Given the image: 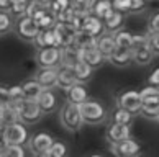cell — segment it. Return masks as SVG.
I'll use <instances>...</instances> for the list:
<instances>
[{"instance_id":"1","label":"cell","mask_w":159,"mask_h":157,"mask_svg":"<svg viewBox=\"0 0 159 157\" xmlns=\"http://www.w3.org/2000/svg\"><path fill=\"white\" fill-rule=\"evenodd\" d=\"M59 121L62 128L69 133H77L80 131L82 124L84 123V118H82V111H80V105H74L70 102H66L61 107L59 111Z\"/></svg>"},{"instance_id":"2","label":"cell","mask_w":159,"mask_h":157,"mask_svg":"<svg viewBox=\"0 0 159 157\" xmlns=\"http://www.w3.org/2000/svg\"><path fill=\"white\" fill-rule=\"evenodd\" d=\"M80 111H82V118H84L85 124L90 126H97L102 124L103 121H107L108 118V111L105 108V105L98 100H87L80 105Z\"/></svg>"},{"instance_id":"3","label":"cell","mask_w":159,"mask_h":157,"mask_svg":"<svg viewBox=\"0 0 159 157\" xmlns=\"http://www.w3.org/2000/svg\"><path fill=\"white\" fill-rule=\"evenodd\" d=\"M139 92H141V97H143L141 115L146 116V118L156 120L159 115V89L154 85H146Z\"/></svg>"},{"instance_id":"4","label":"cell","mask_w":159,"mask_h":157,"mask_svg":"<svg viewBox=\"0 0 159 157\" xmlns=\"http://www.w3.org/2000/svg\"><path fill=\"white\" fill-rule=\"evenodd\" d=\"M30 137L31 136L28 134L26 124L21 123V121L2 128V141H3V144H20V146H23V144H28Z\"/></svg>"},{"instance_id":"5","label":"cell","mask_w":159,"mask_h":157,"mask_svg":"<svg viewBox=\"0 0 159 157\" xmlns=\"http://www.w3.org/2000/svg\"><path fill=\"white\" fill-rule=\"evenodd\" d=\"M15 31H16V36L23 41H34V38L39 34L41 28L36 21H34L33 16L30 15H25L21 18H16L15 23Z\"/></svg>"},{"instance_id":"6","label":"cell","mask_w":159,"mask_h":157,"mask_svg":"<svg viewBox=\"0 0 159 157\" xmlns=\"http://www.w3.org/2000/svg\"><path fill=\"white\" fill-rule=\"evenodd\" d=\"M18 105V115L20 121L25 124H36L38 121L43 118V110L39 108L38 102H30V100H21L16 102Z\"/></svg>"},{"instance_id":"7","label":"cell","mask_w":159,"mask_h":157,"mask_svg":"<svg viewBox=\"0 0 159 157\" xmlns=\"http://www.w3.org/2000/svg\"><path fill=\"white\" fill-rule=\"evenodd\" d=\"M116 107H121L131 111L133 115H141V110H143V97H141V92L136 90H126L116 97Z\"/></svg>"},{"instance_id":"8","label":"cell","mask_w":159,"mask_h":157,"mask_svg":"<svg viewBox=\"0 0 159 157\" xmlns=\"http://www.w3.org/2000/svg\"><path fill=\"white\" fill-rule=\"evenodd\" d=\"M110 150L115 157H139L143 152V147L136 139L128 137L125 141L110 144Z\"/></svg>"},{"instance_id":"9","label":"cell","mask_w":159,"mask_h":157,"mask_svg":"<svg viewBox=\"0 0 159 157\" xmlns=\"http://www.w3.org/2000/svg\"><path fill=\"white\" fill-rule=\"evenodd\" d=\"M61 49L59 48H43L36 51V56H34V61L39 67H59L61 66Z\"/></svg>"},{"instance_id":"10","label":"cell","mask_w":159,"mask_h":157,"mask_svg":"<svg viewBox=\"0 0 159 157\" xmlns=\"http://www.w3.org/2000/svg\"><path fill=\"white\" fill-rule=\"evenodd\" d=\"M56 141L52 139L51 134L44 131H39V133H34V134L30 137V141H28V147L33 154H44V152H49L52 144Z\"/></svg>"},{"instance_id":"11","label":"cell","mask_w":159,"mask_h":157,"mask_svg":"<svg viewBox=\"0 0 159 157\" xmlns=\"http://www.w3.org/2000/svg\"><path fill=\"white\" fill-rule=\"evenodd\" d=\"M57 69L59 67H38L33 79L44 90H52L54 87H57Z\"/></svg>"},{"instance_id":"12","label":"cell","mask_w":159,"mask_h":157,"mask_svg":"<svg viewBox=\"0 0 159 157\" xmlns=\"http://www.w3.org/2000/svg\"><path fill=\"white\" fill-rule=\"evenodd\" d=\"M18 121H20V115H18V105H16V102L2 100V107H0V123H2V128L18 123Z\"/></svg>"},{"instance_id":"13","label":"cell","mask_w":159,"mask_h":157,"mask_svg":"<svg viewBox=\"0 0 159 157\" xmlns=\"http://www.w3.org/2000/svg\"><path fill=\"white\" fill-rule=\"evenodd\" d=\"M82 31L90 34L93 38H100L102 34L107 31L105 30V25H103V20H100L98 16L95 15H87L84 16V25H82Z\"/></svg>"},{"instance_id":"14","label":"cell","mask_w":159,"mask_h":157,"mask_svg":"<svg viewBox=\"0 0 159 157\" xmlns=\"http://www.w3.org/2000/svg\"><path fill=\"white\" fill-rule=\"evenodd\" d=\"M75 84H79V80L74 69L69 66H59V69H57V87L67 92Z\"/></svg>"},{"instance_id":"15","label":"cell","mask_w":159,"mask_h":157,"mask_svg":"<svg viewBox=\"0 0 159 157\" xmlns=\"http://www.w3.org/2000/svg\"><path fill=\"white\" fill-rule=\"evenodd\" d=\"M97 49L102 52L108 61V57L118 49V44H116V39H115V33L105 31L100 38H97Z\"/></svg>"},{"instance_id":"16","label":"cell","mask_w":159,"mask_h":157,"mask_svg":"<svg viewBox=\"0 0 159 157\" xmlns=\"http://www.w3.org/2000/svg\"><path fill=\"white\" fill-rule=\"evenodd\" d=\"M131 137V126L126 124H118V123H111L107 129V139L110 144L113 142H120L125 139Z\"/></svg>"},{"instance_id":"17","label":"cell","mask_w":159,"mask_h":157,"mask_svg":"<svg viewBox=\"0 0 159 157\" xmlns=\"http://www.w3.org/2000/svg\"><path fill=\"white\" fill-rule=\"evenodd\" d=\"M87 100H89V90L84 84H75L66 92V102H70L74 105H82Z\"/></svg>"},{"instance_id":"18","label":"cell","mask_w":159,"mask_h":157,"mask_svg":"<svg viewBox=\"0 0 159 157\" xmlns=\"http://www.w3.org/2000/svg\"><path fill=\"white\" fill-rule=\"evenodd\" d=\"M107 62H110L111 66H115V67H128L129 64H133V49L118 48L108 57Z\"/></svg>"},{"instance_id":"19","label":"cell","mask_w":159,"mask_h":157,"mask_svg":"<svg viewBox=\"0 0 159 157\" xmlns=\"http://www.w3.org/2000/svg\"><path fill=\"white\" fill-rule=\"evenodd\" d=\"M61 66H69V67H74L79 61H82V49H79L75 44H70L67 48H62L61 49Z\"/></svg>"},{"instance_id":"20","label":"cell","mask_w":159,"mask_h":157,"mask_svg":"<svg viewBox=\"0 0 159 157\" xmlns=\"http://www.w3.org/2000/svg\"><path fill=\"white\" fill-rule=\"evenodd\" d=\"M21 89H23V97H25V100H30V102H38L39 95L43 94V90H44L33 77L26 79L25 82H21Z\"/></svg>"},{"instance_id":"21","label":"cell","mask_w":159,"mask_h":157,"mask_svg":"<svg viewBox=\"0 0 159 157\" xmlns=\"http://www.w3.org/2000/svg\"><path fill=\"white\" fill-rule=\"evenodd\" d=\"M38 105H39V108L43 110L44 115L54 113L56 108H57V97L54 95L52 90H43V94L38 98Z\"/></svg>"},{"instance_id":"22","label":"cell","mask_w":159,"mask_h":157,"mask_svg":"<svg viewBox=\"0 0 159 157\" xmlns=\"http://www.w3.org/2000/svg\"><path fill=\"white\" fill-rule=\"evenodd\" d=\"M154 56H156V54L152 52V49H151L149 44L133 49V62L136 64V66H141V67L151 64L152 59H154Z\"/></svg>"},{"instance_id":"23","label":"cell","mask_w":159,"mask_h":157,"mask_svg":"<svg viewBox=\"0 0 159 157\" xmlns=\"http://www.w3.org/2000/svg\"><path fill=\"white\" fill-rule=\"evenodd\" d=\"M82 61L87 62L92 69H98V67L103 66V62H107V57H105L97 48H92V49L82 51Z\"/></svg>"},{"instance_id":"24","label":"cell","mask_w":159,"mask_h":157,"mask_svg":"<svg viewBox=\"0 0 159 157\" xmlns=\"http://www.w3.org/2000/svg\"><path fill=\"white\" fill-rule=\"evenodd\" d=\"M134 116L131 111H128V110L121 108V107H115L111 110L110 113V120L111 123H118V124H126V126H131L133 121H134Z\"/></svg>"},{"instance_id":"25","label":"cell","mask_w":159,"mask_h":157,"mask_svg":"<svg viewBox=\"0 0 159 157\" xmlns=\"http://www.w3.org/2000/svg\"><path fill=\"white\" fill-rule=\"evenodd\" d=\"M123 21H125V13H120V11H111V13L103 20V25H105V30L108 33H116L118 30H121L123 26Z\"/></svg>"},{"instance_id":"26","label":"cell","mask_w":159,"mask_h":157,"mask_svg":"<svg viewBox=\"0 0 159 157\" xmlns=\"http://www.w3.org/2000/svg\"><path fill=\"white\" fill-rule=\"evenodd\" d=\"M111 11H113V3H111V0H93L92 15L98 16L100 20H105Z\"/></svg>"},{"instance_id":"27","label":"cell","mask_w":159,"mask_h":157,"mask_svg":"<svg viewBox=\"0 0 159 157\" xmlns=\"http://www.w3.org/2000/svg\"><path fill=\"white\" fill-rule=\"evenodd\" d=\"M74 44L77 46L79 49H82V51L92 49V48H97V38H93V36H90V34H87L84 31H79L77 36H75Z\"/></svg>"},{"instance_id":"28","label":"cell","mask_w":159,"mask_h":157,"mask_svg":"<svg viewBox=\"0 0 159 157\" xmlns=\"http://www.w3.org/2000/svg\"><path fill=\"white\" fill-rule=\"evenodd\" d=\"M72 69H74L75 75H77L79 84H85V82H89V79L92 77V71H93V69H92L87 62H84V61H79V62L72 67Z\"/></svg>"},{"instance_id":"29","label":"cell","mask_w":159,"mask_h":157,"mask_svg":"<svg viewBox=\"0 0 159 157\" xmlns=\"http://www.w3.org/2000/svg\"><path fill=\"white\" fill-rule=\"evenodd\" d=\"M93 0H70V7L75 11V15H90L92 13Z\"/></svg>"},{"instance_id":"30","label":"cell","mask_w":159,"mask_h":157,"mask_svg":"<svg viewBox=\"0 0 159 157\" xmlns=\"http://www.w3.org/2000/svg\"><path fill=\"white\" fill-rule=\"evenodd\" d=\"M115 39H116L118 48L131 49V46H133V33H129L128 30H118L115 33Z\"/></svg>"},{"instance_id":"31","label":"cell","mask_w":159,"mask_h":157,"mask_svg":"<svg viewBox=\"0 0 159 157\" xmlns=\"http://www.w3.org/2000/svg\"><path fill=\"white\" fill-rule=\"evenodd\" d=\"M2 157H26V150L20 144H3Z\"/></svg>"},{"instance_id":"32","label":"cell","mask_w":159,"mask_h":157,"mask_svg":"<svg viewBox=\"0 0 159 157\" xmlns=\"http://www.w3.org/2000/svg\"><path fill=\"white\" fill-rule=\"evenodd\" d=\"M11 30H15V21L11 18L10 11H0V34H8Z\"/></svg>"},{"instance_id":"33","label":"cell","mask_w":159,"mask_h":157,"mask_svg":"<svg viewBox=\"0 0 159 157\" xmlns=\"http://www.w3.org/2000/svg\"><path fill=\"white\" fill-rule=\"evenodd\" d=\"M28 3H30V0H13L11 8H10V13L13 16H16V18L25 16L26 10H28Z\"/></svg>"},{"instance_id":"34","label":"cell","mask_w":159,"mask_h":157,"mask_svg":"<svg viewBox=\"0 0 159 157\" xmlns=\"http://www.w3.org/2000/svg\"><path fill=\"white\" fill-rule=\"evenodd\" d=\"M148 8V0H128V13H143Z\"/></svg>"},{"instance_id":"35","label":"cell","mask_w":159,"mask_h":157,"mask_svg":"<svg viewBox=\"0 0 159 157\" xmlns=\"http://www.w3.org/2000/svg\"><path fill=\"white\" fill-rule=\"evenodd\" d=\"M49 154H51V157H67L69 155V149H67V146L62 141H56L54 144H52Z\"/></svg>"},{"instance_id":"36","label":"cell","mask_w":159,"mask_h":157,"mask_svg":"<svg viewBox=\"0 0 159 157\" xmlns=\"http://www.w3.org/2000/svg\"><path fill=\"white\" fill-rule=\"evenodd\" d=\"M48 7H49V10H51L54 15H59L61 11L67 10V8L70 7V0H52Z\"/></svg>"},{"instance_id":"37","label":"cell","mask_w":159,"mask_h":157,"mask_svg":"<svg viewBox=\"0 0 159 157\" xmlns=\"http://www.w3.org/2000/svg\"><path fill=\"white\" fill-rule=\"evenodd\" d=\"M7 100H11V102H21L25 100L23 97V89H21V84L20 85H11L8 89V98Z\"/></svg>"},{"instance_id":"38","label":"cell","mask_w":159,"mask_h":157,"mask_svg":"<svg viewBox=\"0 0 159 157\" xmlns=\"http://www.w3.org/2000/svg\"><path fill=\"white\" fill-rule=\"evenodd\" d=\"M146 44H149L148 33H136V34H133V46H131V49L141 48V46H146Z\"/></svg>"},{"instance_id":"39","label":"cell","mask_w":159,"mask_h":157,"mask_svg":"<svg viewBox=\"0 0 159 157\" xmlns=\"http://www.w3.org/2000/svg\"><path fill=\"white\" fill-rule=\"evenodd\" d=\"M148 33H159V11L152 13L148 20Z\"/></svg>"},{"instance_id":"40","label":"cell","mask_w":159,"mask_h":157,"mask_svg":"<svg viewBox=\"0 0 159 157\" xmlns=\"http://www.w3.org/2000/svg\"><path fill=\"white\" fill-rule=\"evenodd\" d=\"M148 38H149V46L152 52L159 56V33H148Z\"/></svg>"},{"instance_id":"41","label":"cell","mask_w":159,"mask_h":157,"mask_svg":"<svg viewBox=\"0 0 159 157\" xmlns=\"http://www.w3.org/2000/svg\"><path fill=\"white\" fill-rule=\"evenodd\" d=\"M33 46L36 48V51H38V49H43V48H49L48 43H46V38H44V31H43V30H41V31H39V34H38L36 38H34Z\"/></svg>"},{"instance_id":"42","label":"cell","mask_w":159,"mask_h":157,"mask_svg":"<svg viewBox=\"0 0 159 157\" xmlns=\"http://www.w3.org/2000/svg\"><path fill=\"white\" fill-rule=\"evenodd\" d=\"M113 3V10L120 11V13H128V0H111Z\"/></svg>"},{"instance_id":"43","label":"cell","mask_w":159,"mask_h":157,"mask_svg":"<svg viewBox=\"0 0 159 157\" xmlns=\"http://www.w3.org/2000/svg\"><path fill=\"white\" fill-rule=\"evenodd\" d=\"M148 82H149V85H154V87H157V89H159V67L154 69V71L149 74Z\"/></svg>"},{"instance_id":"44","label":"cell","mask_w":159,"mask_h":157,"mask_svg":"<svg viewBox=\"0 0 159 157\" xmlns=\"http://www.w3.org/2000/svg\"><path fill=\"white\" fill-rule=\"evenodd\" d=\"M11 3H13V0H0V8H2V11H10Z\"/></svg>"},{"instance_id":"45","label":"cell","mask_w":159,"mask_h":157,"mask_svg":"<svg viewBox=\"0 0 159 157\" xmlns=\"http://www.w3.org/2000/svg\"><path fill=\"white\" fill-rule=\"evenodd\" d=\"M33 157H51L49 152H44V154H33Z\"/></svg>"},{"instance_id":"46","label":"cell","mask_w":159,"mask_h":157,"mask_svg":"<svg viewBox=\"0 0 159 157\" xmlns=\"http://www.w3.org/2000/svg\"><path fill=\"white\" fill-rule=\"evenodd\" d=\"M36 2H39V3H43V5H49L52 0H36Z\"/></svg>"},{"instance_id":"47","label":"cell","mask_w":159,"mask_h":157,"mask_svg":"<svg viewBox=\"0 0 159 157\" xmlns=\"http://www.w3.org/2000/svg\"><path fill=\"white\" fill-rule=\"evenodd\" d=\"M89 157H102V155H98V154H92V155H89Z\"/></svg>"},{"instance_id":"48","label":"cell","mask_w":159,"mask_h":157,"mask_svg":"<svg viewBox=\"0 0 159 157\" xmlns=\"http://www.w3.org/2000/svg\"><path fill=\"white\" fill-rule=\"evenodd\" d=\"M156 120H157V121H159V115H157V118H156Z\"/></svg>"}]
</instances>
